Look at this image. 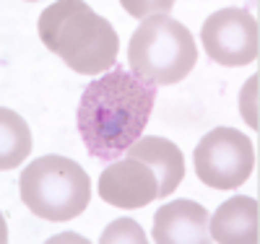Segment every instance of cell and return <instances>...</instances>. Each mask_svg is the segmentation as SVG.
Listing matches in <instances>:
<instances>
[{
  "instance_id": "cell-13",
  "label": "cell",
  "mask_w": 260,
  "mask_h": 244,
  "mask_svg": "<svg viewBox=\"0 0 260 244\" xmlns=\"http://www.w3.org/2000/svg\"><path fill=\"white\" fill-rule=\"evenodd\" d=\"M257 73L247 81V86H245V91H242V115H245V120H247V125L250 127H255L257 130Z\"/></svg>"
},
{
  "instance_id": "cell-4",
  "label": "cell",
  "mask_w": 260,
  "mask_h": 244,
  "mask_svg": "<svg viewBox=\"0 0 260 244\" xmlns=\"http://www.w3.org/2000/svg\"><path fill=\"white\" fill-rule=\"evenodd\" d=\"M21 200L47 221H71L81 216L91 200V180L68 156H39L21 171Z\"/></svg>"
},
{
  "instance_id": "cell-8",
  "label": "cell",
  "mask_w": 260,
  "mask_h": 244,
  "mask_svg": "<svg viewBox=\"0 0 260 244\" xmlns=\"http://www.w3.org/2000/svg\"><path fill=\"white\" fill-rule=\"evenodd\" d=\"M211 216L195 200H172L154 216V241L159 244H211Z\"/></svg>"
},
{
  "instance_id": "cell-9",
  "label": "cell",
  "mask_w": 260,
  "mask_h": 244,
  "mask_svg": "<svg viewBox=\"0 0 260 244\" xmlns=\"http://www.w3.org/2000/svg\"><path fill=\"white\" fill-rule=\"evenodd\" d=\"M260 205L255 197H229L213 213L208 231L219 244H257L260 241Z\"/></svg>"
},
{
  "instance_id": "cell-11",
  "label": "cell",
  "mask_w": 260,
  "mask_h": 244,
  "mask_svg": "<svg viewBox=\"0 0 260 244\" xmlns=\"http://www.w3.org/2000/svg\"><path fill=\"white\" fill-rule=\"evenodd\" d=\"M0 169H16L31 153V130L13 109H0Z\"/></svg>"
},
{
  "instance_id": "cell-7",
  "label": "cell",
  "mask_w": 260,
  "mask_h": 244,
  "mask_svg": "<svg viewBox=\"0 0 260 244\" xmlns=\"http://www.w3.org/2000/svg\"><path fill=\"white\" fill-rule=\"evenodd\" d=\"M99 197L115 208L136 211L151 205V200L159 197L156 174L143 161L136 159H117L99 174Z\"/></svg>"
},
{
  "instance_id": "cell-12",
  "label": "cell",
  "mask_w": 260,
  "mask_h": 244,
  "mask_svg": "<svg viewBox=\"0 0 260 244\" xmlns=\"http://www.w3.org/2000/svg\"><path fill=\"white\" fill-rule=\"evenodd\" d=\"M99 241L102 244H130V241L143 244L146 241V234L138 226V221H133V218H117V221H112V224L104 229V234L99 236Z\"/></svg>"
},
{
  "instance_id": "cell-2",
  "label": "cell",
  "mask_w": 260,
  "mask_h": 244,
  "mask_svg": "<svg viewBox=\"0 0 260 244\" xmlns=\"http://www.w3.org/2000/svg\"><path fill=\"white\" fill-rule=\"evenodd\" d=\"M39 39L68 68L83 76L107 73L120 50L112 24L81 0H60L42 11Z\"/></svg>"
},
{
  "instance_id": "cell-5",
  "label": "cell",
  "mask_w": 260,
  "mask_h": 244,
  "mask_svg": "<svg viewBox=\"0 0 260 244\" xmlns=\"http://www.w3.org/2000/svg\"><path fill=\"white\" fill-rule=\"evenodd\" d=\"M195 174L213 190H234L250 180L255 148L247 135L234 127H216L195 146Z\"/></svg>"
},
{
  "instance_id": "cell-10",
  "label": "cell",
  "mask_w": 260,
  "mask_h": 244,
  "mask_svg": "<svg viewBox=\"0 0 260 244\" xmlns=\"http://www.w3.org/2000/svg\"><path fill=\"white\" fill-rule=\"evenodd\" d=\"M125 153H127V159L143 161L156 174L159 197H169L185 180V156H182V151L167 138H159V135L138 138Z\"/></svg>"
},
{
  "instance_id": "cell-1",
  "label": "cell",
  "mask_w": 260,
  "mask_h": 244,
  "mask_svg": "<svg viewBox=\"0 0 260 244\" xmlns=\"http://www.w3.org/2000/svg\"><path fill=\"white\" fill-rule=\"evenodd\" d=\"M156 101V86L146 83L122 65L86 86L78 101V132L94 159L112 164L133 146Z\"/></svg>"
},
{
  "instance_id": "cell-6",
  "label": "cell",
  "mask_w": 260,
  "mask_h": 244,
  "mask_svg": "<svg viewBox=\"0 0 260 244\" xmlns=\"http://www.w3.org/2000/svg\"><path fill=\"white\" fill-rule=\"evenodd\" d=\"M201 42L208 57L226 68H242L260 55L257 21L245 8H224L206 18Z\"/></svg>"
},
{
  "instance_id": "cell-3",
  "label": "cell",
  "mask_w": 260,
  "mask_h": 244,
  "mask_svg": "<svg viewBox=\"0 0 260 244\" xmlns=\"http://www.w3.org/2000/svg\"><path fill=\"white\" fill-rule=\"evenodd\" d=\"M130 71L151 86H172L190 76L198 47L187 26L164 13L146 16L127 44Z\"/></svg>"
}]
</instances>
